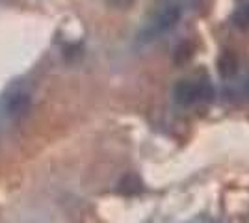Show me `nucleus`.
Returning a JSON list of instances; mask_svg holds the SVG:
<instances>
[{
	"instance_id": "nucleus-1",
	"label": "nucleus",
	"mask_w": 249,
	"mask_h": 223,
	"mask_svg": "<svg viewBox=\"0 0 249 223\" xmlns=\"http://www.w3.org/2000/svg\"><path fill=\"white\" fill-rule=\"evenodd\" d=\"M214 97V87L207 78L199 80H178L173 87V99L180 106H194L197 103H207Z\"/></svg>"
},
{
	"instance_id": "nucleus-2",
	"label": "nucleus",
	"mask_w": 249,
	"mask_h": 223,
	"mask_svg": "<svg viewBox=\"0 0 249 223\" xmlns=\"http://www.w3.org/2000/svg\"><path fill=\"white\" fill-rule=\"evenodd\" d=\"M180 19V6L178 4H166L162 10L155 15V19L147 24V28L142 32V41H151L160 37L162 34L169 32Z\"/></svg>"
},
{
	"instance_id": "nucleus-3",
	"label": "nucleus",
	"mask_w": 249,
	"mask_h": 223,
	"mask_svg": "<svg viewBox=\"0 0 249 223\" xmlns=\"http://www.w3.org/2000/svg\"><path fill=\"white\" fill-rule=\"evenodd\" d=\"M30 106H32V93L26 91V89H15V91H11L10 95L6 97V103H4L6 116L11 117V119L26 116Z\"/></svg>"
},
{
	"instance_id": "nucleus-4",
	"label": "nucleus",
	"mask_w": 249,
	"mask_h": 223,
	"mask_svg": "<svg viewBox=\"0 0 249 223\" xmlns=\"http://www.w3.org/2000/svg\"><path fill=\"white\" fill-rule=\"evenodd\" d=\"M236 65H238L236 64V56L231 52V51H225L218 58V73L223 78H231L232 74L236 73Z\"/></svg>"
},
{
	"instance_id": "nucleus-5",
	"label": "nucleus",
	"mask_w": 249,
	"mask_h": 223,
	"mask_svg": "<svg viewBox=\"0 0 249 223\" xmlns=\"http://www.w3.org/2000/svg\"><path fill=\"white\" fill-rule=\"evenodd\" d=\"M232 21L234 24L238 26V28H248L249 26V6H240L238 10L234 11V15H232Z\"/></svg>"
},
{
	"instance_id": "nucleus-6",
	"label": "nucleus",
	"mask_w": 249,
	"mask_h": 223,
	"mask_svg": "<svg viewBox=\"0 0 249 223\" xmlns=\"http://www.w3.org/2000/svg\"><path fill=\"white\" fill-rule=\"evenodd\" d=\"M136 0H108V4H112L115 8H130Z\"/></svg>"
}]
</instances>
